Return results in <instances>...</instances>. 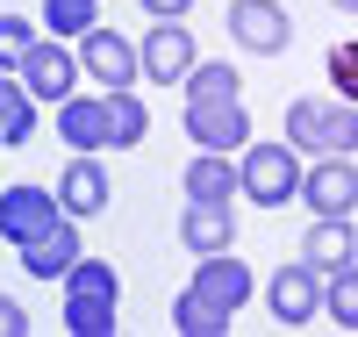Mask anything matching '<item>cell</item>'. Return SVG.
I'll return each mask as SVG.
<instances>
[{"label":"cell","instance_id":"6da1fadb","mask_svg":"<svg viewBox=\"0 0 358 337\" xmlns=\"http://www.w3.org/2000/svg\"><path fill=\"white\" fill-rule=\"evenodd\" d=\"M115 316H122V273L108 259H86L65 273V330L72 337H115Z\"/></svg>","mask_w":358,"mask_h":337},{"label":"cell","instance_id":"7a4b0ae2","mask_svg":"<svg viewBox=\"0 0 358 337\" xmlns=\"http://www.w3.org/2000/svg\"><path fill=\"white\" fill-rule=\"evenodd\" d=\"M287 144L294 151H344L358 158V101H337V94H301L287 101Z\"/></svg>","mask_w":358,"mask_h":337},{"label":"cell","instance_id":"3957f363","mask_svg":"<svg viewBox=\"0 0 358 337\" xmlns=\"http://www.w3.org/2000/svg\"><path fill=\"white\" fill-rule=\"evenodd\" d=\"M236 194L258 201V208H287L294 194H301V151L251 137L244 151H236Z\"/></svg>","mask_w":358,"mask_h":337},{"label":"cell","instance_id":"277c9868","mask_svg":"<svg viewBox=\"0 0 358 337\" xmlns=\"http://www.w3.org/2000/svg\"><path fill=\"white\" fill-rule=\"evenodd\" d=\"M294 201H301L308 216H358V158L322 151L315 165H301V194Z\"/></svg>","mask_w":358,"mask_h":337},{"label":"cell","instance_id":"5b68a950","mask_svg":"<svg viewBox=\"0 0 358 337\" xmlns=\"http://www.w3.org/2000/svg\"><path fill=\"white\" fill-rule=\"evenodd\" d=\"M15 79L36 94V108H43V101H72V86H79V50H72L65 36H36L29 57L15 65Z\"/></svg>","mask_w":358,"mask_h":337},{"label":"cell","instance_id":"8992f818","mask_svg":"<svg viewBox=\"0 0 358 337\" xmlns=\"http://www.w3.org/2000/svg\"><path fill=\"white\" fill-rule=\"evenodd\" d=\"M265 309H273V323H280V330H308V323L322 316V273H315L308 259L280 266L273 280H265Z\"/></svg>","mask_w":358,"mask_h":337},{"label":"cell","instance_id":"52a82bcc","mask_svg":"<svg viewBox=\"0 0 358 337\" xmlns=\"http://www.w3.org/2000/svg\"><path fill=\"white\" fill-rule=\"evenodd\" d=\"M229 43L251 57H280L294 43V15L280 0H229Z\"/></svg>","mask_w":358,"mask_h":337},{"label":"cell","instance_id":"ba28073f","mask_svg":"<svg viewBox=\"0 0 358 337\" xmlns=\"http://www.w3.org/2000/svg\"><path fill=\"white\" fill-rule=\"evenodd\" d=\"M136 65H143V79H151V86H179V79L201 65L187 22H151V36L136 43Z\"/></svg>","mask_w":358,"mask_h":337},{"label":"cell","instance_id":"9c48e42d","mask_svg":"<svg viewBox=\"0 0 358 337\" xmlns=\"http://www.w3.org/2000/svg\"><path fill=\"white\" fill-rule=\"evenodd\" d=\"M179 130L194 137V151H244L251 144V115H244V101H187V122Z\"/></svg>","mask_w":358,"mask_h":337},{"label":"cell","instance_id":"30bf717a","mask_svg":"<svg viewBox=\"0 0 358 337\" xmlns=\"http://www.w3.org/2000/svg\"><path fill=\"white\" fill-rule=\"evenodd\" d=\"M57 216H65V208H57V194L36 187V179H22V187L0 194V244H15V252H22V244H29V237H43Z\"/></svg>","mask_w":358,"mask_h":337},{"label":"cell","instance_id":"8fae6325","mask_svg":"<svg viewBox=\"0 0 358 337\" xmlns=\"http://www.w3.org/2000/svg\"><path fill=\"white\" fill-rule=\"evenodd\" d=\"M72 50H79V72H94L101 86H136V79H143V65H136V43H129V36H115V29H101V22L86 29V36H79Z\"/></svg>","mask_w":358,"mask_h":337},{"label":"cell","instance_id":"7c38bea8","mask_svg":"<svg viewBox=\"0 0 358 337\" xmlns=\"http://www.w3.org/2000/svg\"><path fill=\"white\" fill-rule=\"evenodd\" d=\"M115 201V187H108V165H101V151H72V165L57 172V208L65 216H101V208Z\"/></svg>","mask_w":358,"mask_h":337},{"label":"cell","instance_id":"4fadbf2b","mask_svg":"<svg viewBox=\"0 0 358 337\" xmlns=\"http://www.w3.org/2000/svg\"><path fill=\"white\" fill-rule=\"evenodd\" d=\"M79 252H86V244H79V216H57L43 237L22 244V273H29V280H65V273L79 266Z\"/></svg>","mask_w":358,"mask_h":337},{"label":"cell","instance_id":"5bb4252c","mask_svg":"<svg viewBox=\"0 0 358 337\" xmlns=\"http://www.w3.org/2000/svg\"><path fill=\"white\" fill-rule=\"evenodd\" d=\"M194 294H208V301H215V309H244V301H251V287H258V273L244 266V259H236V252H208L201 266H194V280H187Z\"/></svg>","mask_w":358,"mask_h":337},{"label":"cell","instance_id":"9a60e30c","mask_svg":"<svg viewBox=\"0 0 358 337\" xmlns=\"http://www.w3.org/2000/svg\"><path fill=\"white\" fill-rule=\"evenodd\" d=\"M179 244H187L194 259L229 252V244H236V201H187V216H179Z\"/></svg>","mask_w":358,"mask_h":337},{"label":"cell","instance_id":"2e32d148","mask_svg":"<svg viewBox=\"0 0 358 337\" xmlns=\"http://www.w3.org/2000/svg\"><path fill=\"white\" fill-rule=\"evenodd\" d=\"M301 259H308L315 273L351 266V259H358V230H351V216H315V230L301 237Z\"/></svg>","mask_w":358,"mask_h":337},{"label":"cell","instance_id":"e0dca14e","mask_svg":"<svg viewBox=\"0 0 358 337\" xmlns=\"http://www.w3.org/2000/svg\"><path fill=\"white\" fill-rule=\"evenodd\" d=\"M179 187H187V201H236V165H229V151H194V165L179 172Z\"/></svg>","mask_w":358,"mask_h":337},{"label":"cell","instance_id":"ac0fdd59","mask_svg":"<svg viewBox=\"0 0 358 337\" xmlns=\"http://www.w3.org/2000/svg\"><path fill=\"white\" fill-rule=\"evenodd\" d=\"M29 137H36V94L15 72H0V151H22Z\"/></svg>","mask_w":358,"mask_h":337},{"label":"cell","instance_id":"d6986e66","mask_svg":"<svg viewBox=\"0 0 358 337\" xmlns=\"http://www.w3.org/2000/svg\"><path fill=\"white\" fill-rule=\"evenodd\" d=\"M57 137H65L72 151H108V108L101 101H57Z\"/></svg>","mask_w":358,"mask_h":337},{"label":"cell","instance_id":"ffe728a7","mask_svg":"<svg viewBox=\"0 0 358 337\" xmlns=\"http://www.w3.org/2000/svg\"><path fill=\"white\" fill-rule=\"evenodd\" d=\"M101 108H108V144L115 151H136L143 137H151V115H143V101L129 94V86H108Z\"/></svg>","mask_w":358,"mask_h":337},{"label":"cell","instance_id":"44dd1931","mask_svg":"<svg viewBox=\"0 0 358 337\" xmlns=\"http://www.w3.org/2000/svg\"><path fill=\"white\" fill-rule=\"evenodd\" d=\"M172 330H179V337H222V330H229V309H215L208 294L187 287V294L172 301Z\"/></svg>","mask_w":358,"mask_h":337},{"label":"cell","instance_id":"7402d4cb","mask_svg":"<svg viewBox=\"0 0 358 337\" xmlns=\"http://www.w3.org/2000/svg\"><path fill=\"white\" fill-rule=\"evenodd\" d=\"M322 316H330L337 330H358V259L322 273Z\"/></svg>","mask_w":358,"mask_h":337},{"label":"cell","instance_id":"603a6c76","mask_svg":"<svg viewBox=\"0 0 358 337\" xmlns=\"http://www.w3.org/2000/svg\"><path fill=\"white\" fill-rule=\"evenodd\" d=\"M179 94L187 101H244V72L236 65H194L179 79Z\"/></svg>","mask_w":358,"mask_h":337},{"label":"cell","instance_id":"cb8c5ba5","mask_svg":"<svg viewBox=\"0 0 358 337\" xmlns=\"http://www.w3.org/2000/svg\"><path fill=\"white\" fill-rule=\"evenodd\" d=\"M94 22H101V0H43V29L65 43H79Z\"/></svg>","mask_w":358,"mask_h":337},{"label":"cell","instance_id":"d4e9b609","mask_svg":"<svg viewBox=\"0 0 358 337\" xmlns=\"http://www.w3.org/2000/svg\"><path fill=\"white\" fill-rule=\"evenodd\" d=\"M330 86H337V101H358V43H330Z\"/></svg>","mask_w":358,"mask_h":337},{"label":"cell","instance_id":"484cf974","mask_svg":"<svg viewBox=\"0 0 358 337\" xmlns=\"http://www.w3.org/2000/svg\"><path fill=\"white\" fill-rule=\"evenodd\" d=\"M29 43H36V29H29L22 15H0V72H15L29 57Z\"/></svg>","mask_w":358,"mask_h":337},{"label":"cell","instance_id":"4316f807","mask_svg":"<svg viewBox=\"0 0 358 337\" xmlns=\"http://www.w3.org/2000/svg\"><path fill=\"white\" fill-rule=\"evenodd\" d=\"M136 8L151 15V22H187V8H194V0H136Z\"/></svg>","mask_w":358,"mask_h":337},{"label":"cell","instance_id":"83f0119b","mask_svg":"<svg viewBox=\"0 0 358 337\" xmlns=\"http://www.w3.org/2000/svg\"><path fill=\"white\" fill-rule=\"evenodd\" d=\"M29 316H22V301H0V337H22Z\"/></svg>","mask_w":358,"mask_h":337},{"label":"cell","instance_id":"f1b7e54d","mask_svg":"<svg viewBox=\"0 0 358 337\" xmlns=\"http://www.w3.org/2000/svg\"><path fill=\"white\" fill-rule=\"evenodd\" d=\"M330 8H351V15H358V0H330Z\"/></svg>","mask_w":358,"mask_h":337}]
</instances>
